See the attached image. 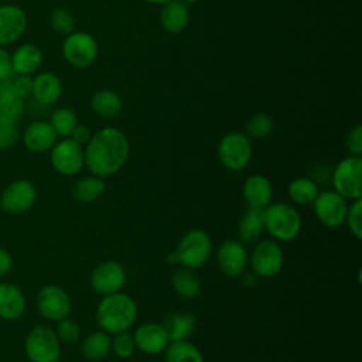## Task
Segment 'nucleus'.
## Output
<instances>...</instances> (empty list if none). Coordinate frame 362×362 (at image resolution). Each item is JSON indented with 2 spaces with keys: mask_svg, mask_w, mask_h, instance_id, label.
Listing matches in <instances>:
<instances>
[{
  "mask_svg": "<svg viewBox=\"0 0 362 362\" xmlns=\"http://www.w3.org/2000/svg\"><path fill=\"white\" fill-rule=\"evenodd\" d=\"M35 304L40 315L54 322L68 317L72 308L69 294L57 284H48L40 288L35 297Z\"/></svg>",
  "mask_w": 362,
  "mask_h": 362,
  "instance_id": "9b49d317",
  "label": "nucleus"
},
{
  "mask_svg": "<svg viewBox=\"0 0 362 362\" xmlns=\"http://www.w3.org/2000/svg\"><path fill=\"white\" fill-rule=\"evenodd\" d=\"M320 192L318 184L310 177H298L290 181L287 195L297 205H311Z\"/></svg>",
  "mask_w": 362,
  "mask_h": 362,
  "instance_id": "2f4dec72",
  "label": "nucleus"
},
{
  "mask_svg": "<svg viewBox=\"0 0 362 362\" xmlns=\"http://www.w3.org/2000/svg\"><path fill=\"white\" fill-rule=\"evenodd\" d=\"M161 325L170 341H182L192 335L197 327V320L188 311H173L164 317Z\"/></svg>",
  "mask_w": 362,
  "mask_h": 362,
  "instance_id": "a878e982",
  "label": "nucleus"
},
{
  "mask_svg": "<svg viewBox=\"0 0 362 362\" xmlns=\"http://www.w3.org/2000/svg\"><path fill=\"white\" fill-rule=\"evenodd\" d=\"M216 263L225 276L240 277L249 263L246 245L238 239H228L222 242L216 250Z\"/></svg>",
  "mask_w": 362,
  "mask_h": 362,
  "instance_id": "2eb2a0df",
  "label": "nucleus"
},
{
  "mask_svg": "<svg viewBox=\"0 0 362 362\" xmlns=\"http://www.w3.org/2000/svg\"><path fill=\"white\" fill-rule=\"evenodd\" d=\"M90 107L98 116L103 119H113L122 112L123 102L115 90L99 89L92 95Z\"/></svg>",
  "mask_w": 362,
  "mask_h": 362,
  "instance_id": "c85d7f7f",
  "label": "nucleus"
},
{
  "mask_svg": "<svg viewBox=\"0 0 362 362\" xmlns=\"http://www.w3.org/2000/svg\"><path fill=\"white\" fill-rule=\"evenodd\" d=\"M160 24L168 34H180L189 23L188 6L181 0H170L161 4Z\"/></svg>",
  "mask_w": 362,
  "mask_h": 362,
  "instance_id": "5701e85b",
  "label": "nucleus"
},
{
  "mask_svg": "<svg viewBox=\"0 0 362 362\" xmlns=\"http://www.w3.org/2000/svg\"><path fill=\"white\" fill-rule=\"evenodd\" d=\"M54 362H59V361H58V359H57V361H54Z\"/></svg>",
  "mask_w": 362,
  "mask_h": 362,
  "instance_id": "09e8293b",
  "label": "nucleus"
},
{
  "mask_svg": "<svg viewBox=\"0 0 362 362\" xmlns=\"http://www.w3.org/2000/svg\"><path fill=\"white\" fill-rule=\"evenodd\" d=\"M240 276H242V284H243L246 288L255 287L256 283H257V279H259L253 272H250V273L243 272Z\"/></svg>",
  "mask_w": 362,
  "mask_h": 362,
  "instance_id": "a18cd8bd",
  "label": "nucleus"
},
{
  "mask_svg": "<svg viewBox=\"0 0 362 362\" xmlns=\"http://www.w3.org/2000/svg\"><path fill=\"white\" fill-rule=\"evenodd\" d=\"M264 230L276 242H290L301 232V216L288 202H272L263 209Z\"/></svg>",
  "mask_w": 362,
  "mask_h": 362,
  "instance_id": "7ed1b4c3",
  "label": "nucleus"
},
{
  "mask_svg": "<svg viewBox=\"0 0 362 362\" xmlns=\"http://www.w3.org/2000/svg\"><path fill=\"white\" fill-rule=\"evenodd\" d=\"M136 349L147 355H157L164 352L170 339L161 324L150 321L139 325L133 334Z\"/></svg>",
  "mask_w": 362,
  "mask_h": 362,
  "instance_id": "f3484780",
  "label": "nucleus"
},
{
  "mask_svg": "<svg viewBox=\"0 0 362 362\" xmlns=\"http://www.w3.org/2000/svg\"><path fill=\"white\" fill-rule=\"evenodd\" d=\"M110 345H112V335L99 329L88 334L81 341L79 351L83 359L89 362H99L107 356V354L110 352Z\"/></svg>",
  "mask_w": 362,
  "mask_h": 362,
  "instance_id": "bb28decb",
  "label": "nucleus"
},
{
  "mask_svg": "<svg viewBox=\"0 0 362 362\" xmlns=\"http://www.w3.org/2000/svg\"><path fill=\"white\" fill-rule=\"evenodd\" d=\"M11 85H13V90L14 93L21 98L25 99L27 96L31 95V89H33V78L31 76H25V75H17L11 79Z\"/></svg>",
  "mask_w": 362,
  "mask_h": 362,
  "instance_id": "ea45409f",
  "label": "nucleus"
},
{
  "mask_svg": "<svg viewBox=\"0 0 362 362\" xmlns=\"http://www.w3.org/2000/svg\"><path fill=\"white\" fill-rule=\"evenodd\" d=\"M106 189L105 178L89 175L78 180L72 187V197L75 201L89 204L99 199Z\"/></svg>",
  "mask_w": 362,
  "mask_h": 362,
  "instance_id": "c756f323",
  "label": "nucleus"
},
{
  "mask_svg": "<svg viewBox=\"0 0 362 362\" xmlns=\"http://www.w3.org/2000/svg\"><path fill=\"white\" fill-rule=\"evenodd\" d=\"M79 120L76 113L69 107H59L52 112L49 124L55 130L58 136L62 137H71L74 129L78 126Z\"/></svg>",
  "mask_w": 362,
  "mask_h": 362,
  "instance_id": "473e14b6",
  "label": "nucleus"
},
{
  "mask_svg": "<svg viewBox=\"0 0 362 362\" xmlns=\"http://www.w3.org/2000/svg\"><path fill=\"white\" fill-rule=\"evenodd\" d=\"M345 147L349 156H361L362 154V126L358 123L349 132L345 137Z\"/></svg>",
  "mask_w": 362,
  "mask_h": 362,
  "instance_id": "58836bf2",
  "label": "nucleus"
},
{
  "mask_svg": "<svg viewBox=\"0 0 362 362\" xmlns=\"http://www.w3.org/2000/svg\"><path fill=\"white\" fill-rule=\"evenodd\" d=\"M127 280L124 267L117 260H103L93 267L89 276L90 288L100 296L122 291Z\"/></svg>",
  "mask_w": 362,
  "mask_h": 362,
  "instance_id": "f8f14e48",
  "label": "nucleus"
},
{
  "mask_svg": "<svg viewBox=\"0 0 362 362\" xmlns=\"http://www.w3.org/2000/svg\"><path fill=\"white\" fill-rule=\"evenodd\" d=\"M164 362H204V355L188 339L170 341L164 349Z\"/></svg>",
  "mask_w": 362,
  "mask_h": 362,
  "instance_id": "7c9ffc66",
  "label": "nucleus"
},
{
  "mask_svg": "<svg viewBox=\"0 0 362 362\" xmlns=\"http://www.w3.org/2000/svg\"><path fill=\"white\" fill-rule=\"evenodd\" d=\"M49 151L51 164L61 175H75L85 167L83 147L71 137L57 141Z\"/></svg>",
  "mask_w": 362,
  "mask_h": 362,
  "instance_id": "ddd939ff",
  "label": "nucleus"
},
{
  "mask_svg": "<svg viewBox=\"0 0 362 362\" xmlns=\"http://www.w3.org/2000/svg\"><path fill=\"white\" fill-rule=\"evenodd\" d=\"M171 286L175 294L185 300H194L201 293V280L192 269L180 266L171 274Z\"/></svg>",
  "mask_w": 362,
  "mask_h": 362,
  "instance_id": "cd10ccee",
  "label": "nucleus"
},
{
  "mask_svg": "<svg viewBox=\"0 0 362 362\" xmlns=\"http://www.w3.org/2000/svg\"><path fill=\"white\" fill-rule=\"evenodd\" d=\"M311 205L314 215L321 225L335 229L345 223L348 202L342 195H339L334 189L320 191Z\"/></svg>",
  "mask_w": 362,
  "mask_h": 362,
  "instance_id": "9d476101",
  "label": "nucleus"
},
{
  "mask_svg": "<svg viewBox=\"0 0 362 362\" xmlns=\"http://www.w3.org/2000/svg\"><path fill=\"white\" fill-rule=\"evenodd\" d=\"M55 334L61 344L72 345V344L78 342L81 338V327L75 320L65 317L57 322Z\"/></svg>",
  "mask_w": 362,
  "mask_h": 362,
  "instance_id": "e433bc0d",
  "label": "nucleus"
},
{
  "mask_svg": "<svg viewBox=\"0 0 362 362\" xmlns=\"http://www.w3.org/2000/svg\"><path fill=\"white\" fill-rule=\"evenodd\" d=\"M144 1H146V3H150V4H157V6L160 4V6H161V4H164V3H167V1H170V0H144Z\"/></svg>",
  "mask_w": 362,
  "mask_h": 362,
  "instance_id": "49530a36",
  "label": "nucleus"
},
{
  "mask_svg": "<svg viewBox=\"0 0 362 362\" xmlns=\"http://www.w3.org/2000/svg\"><path fill=\"white\" fill-rule=\"evenodd\" d=\"M264 219H263V209L247 206L238 221L236 235L238 240L242 243H256L260 240L262 235L264 233Z\"/></svg>",
  "mask_w": 362,
  "mask_h": 362,
  "instance_id": "4be33fe9",
  "label": "nucleus"
},
{
  "mask_svg": "<svg viewBox=\"0 0 362 362\" xmlns=\"http://www.w3.org/2000/svg\"><path fill=\"white\" fill-rule=\"evenodd\" d=\"M49 24H51L52 30L57 31L58 34L68 35L75 28V17L71 13V10H68L65 7H58V8L52 10V13L49 16Z\"/></svg>",
  "mask_w": 362,
  "mask_h": 362,
  "instance_id": "c9c22d12",
  "label": "nucleus"
},
{
  "mask_svg": "<svg viewBox=\"0 0 362 362\" xmlns=\"http://www.w3.org/2000/svg\"><path fill=\"white\" fill-rule=\"evenodd\" d=\"M345 223L348 225V229L351 233L361 240L362 239V198L351 201L348 204V212L345 218Z\"/></svg>",
  "mask_w": 362,
  "mask_h": 362,
  "instance_id": "4c0bfd02",
  "label": "nucleus"
},
{
  "mask_svg": "<svg viewBox=\"0 0 362 362\" xmlns=\"http://www.w3.org/2000/svg\"><path fill=\"white\" fill-rule=\"evenodd\" d=\"M24 107V99L14 93L11 79L0 82V126H17Z\"/></svg>",
  "mask_w": 362,
  "mask_h": 362,
  "instance_id": "aec40b11",
  "label": "nucleus"
},
{
  "mask_svg": "<svg viewBox=\"0 0 362 362\" xmlns=\"http://www.w3.org/2000/svg\"><path fill=\"white\" fill-rule=\"evenodd\" d=\"M31 95L41 105H54L62 95V82L54 72H40L33 78Z\"/></svg>",
  "mask_w": 362,
  "mask_h": 362,
  "instance_id": "412c9836",
  "label": "nucleus"
},
{
  "mask_svg": "<svg viewBox=\"0 0 362 362\" xmlns=\"http://www.w3.org/2000/svg\"><path fill=\"white\" fill-rule=\"evenodd\" d=\"M37 199V191L28 180H17L8 184L0 195V208L7 214H23L28 211Z\"/></svg>",
  "mask_w": 362,
  "mask_h": 362,
  "instance_id": "4468645a",
  "label": "nucleus"
},
{
  "mask_svg": "<svg viewBox=\"0 0 362 362\" xmlns=\"http://www.w3.org/2000/svg\"><path fill=\"white\" fill-rule=\"evenodd\" d=\"M181 1L188 6V4H194V3H197V1H199V0H181Z\"/></svg>",
  "mask_w": 362,
  "mask_h": 362,
  "instance_id": "de8ad7c7",
  "label": "nucleus"
},
{
  "mask_svg": "<svg viewBox=\"0 0 362 362\" xmlns=\"http://www.w3.org/2000/svg\"><path fill=\"white\" fill-rule=\"evenodd\" d=\"M332 189L346 201L362 198V158L361 156H346L332 170Z\"/></svg>",
  "mask_w": 362,
  "mask_h": 362,
  "instance_id": "423d86ee",
  "label": "nucleus"
},
{
  "mask_svg": "<svg viewBox=\"0 0 362 362\" xmlns=\"http://www.w3.org/2000/svg\"><path fill=\"white\" fill-rule=\"evenodd\" d=\"M24 351L30 362H54L61 355V342L51 327L40 324L27 334Z\"/></svg>",
  "mask_w": 362,
  "mask_h": 362,
  "instance_id": "0eeeda50",
  "label": "nucleus"
},
{
  "mask_svg": "<svg viewBox=\"0 0 362 362\" xmlns=\"http://www.w3.org/2000/svg\"><path fill=\"white\" fill-rule=\"evenodd\" d=\"M42 51L34 44H23L11 54V64L16 75L31 76L42 65Z\"/></svg>",
  "mask_w": 362,
  "mask_h": 362,
  "instance_id": "b1692460",
  "label": "nucleus"
},
{
  "mask_svg": "<svg viewBox=\"0 0 362 362\" xmlns=\"http://www.w3.org/2000/svg\"><path fill=\"white\" fill-rule=\"evenodd\" d=\"M25 311V297L13 283H0V318L17 320Z\"/></svg>",
  "mask_w": 362,
  "mask_h": 362,
  "instance_id": "393cba45",
  "label": "nucleus"
},
{
  "mask_svg": "<svg viewBox=\"0 0 362 362\" xmlns=\"http://www.w3.org/2000/svg\"><path fill=\"white\" fill-rule=\"evenodd\" d=\"M28 18L25 11L17 4L0 6V47L17 42L25 33Z\"/></svg>",
  "mask_w": 362,
  "mask_h": 362,
  "instance_id": "dca6fc26",
  "label": "nucleus"
},
{
  "mask_svg": "<svg viewBox=\"0 0 362 362\" xmlns=\"http://www.w3.org/2000/svg\"><path fill=\"white\" fill-rule=\"evenodd\" d=\"M95 318L98 327L110 335L129 331L137 320V304L132 296L123 291L102 296Z\"/></svg>",
  "mask_w": 362,
  "mask_h": 362,
  "instance_id": "f03ea898",
  "label": "nucleus"
},
{
  "mask_svg": "<svg viewBox=\"0 0 362 362\" xmlns=\"http://www.w3.org/2000/svg\"><path fill=\"white\" fill-rule=\"evenodd\" d=\"M13 267V257L10 253L0 247V276H6Z\"/></svg>",
  "mask_w": 362,
  "mask_h": 362,
  "instance_id": "c03bdc74",
  "label": "nucleus"
},
{
  "mask_svg": "<svg viewBox=\"0 0 362 362\" xmlns=\"http://www.w3.org/2000/svg\"><path fill=\"white\" fill-rule=\"evenodd\" d=\"M110 351H113V354L119 359H130L136 352V344H134L133 334H129L127 331L113 334Z\"/></svg>",
  "mask_w": 362,
  "mask_h": 362,
  "instance_id": "f704fd0d",
  "label": "nucleus"
},
{
  "mask_svg": "<svg viewBox=\"0 0 362 362\" xmlns=\"http://www.w3.org/2000/svg\"><path fill=\"white\" fill-rule=\"evenodd\" d=\"M274 129V120L264 112L255 113L246 123V136L249 139H266Z\"/></svg>",
  "mask_w": 362,
  "mask_h": 362,
  "instance_id": "72a5a7b5",
  "label": "nucleus"
},
{
  "mask_svg": "<svg viewBox=\"0 0 362 362\" xmlns=\"http://www.w3.org/2000/svg\"><path fill=\"white\" fill-rule=\"evenodd\" d=\"M58 134L45 120H35L30 123L23 132V143L33 153H45L58 141Z\"/></svg>",
  "mask_w": 362,
  "mask_h": 362,
  "instance_id": "a211bd4d",
  "label": "nucleus"
},
{
  "mask_svg": "<svg viewBox=\"0 0 362 362\" xmlns=\"http://www.w3.org/2000/svg\"><path fill=\"white\" fill-rule=\"evenodd\" d=\"M62 57L75 68L90 66L98 57V44L86 31H72L65 35L62 44Z\"/></svg>",
  "mask_w": 362,
  "mask_h": 362,
  "instance_id": "1a4fd4ad",
  "label": "nucleus"
},
{
  "mask_svg": "<svg viewBox=\"0 0 362 362\" xmlns=\"http://www.w3.org/2000/svg\"><path fill=\"white\" fill-rule=\"evenodd\" d=\"M242 195L247 206L264 209L273 199V184L262 174L249 175L242 187Z\"/></svg>",
  "mask_w": 362,
  "mask_h": 362,
  "instance_id": "6ab92c4d",
  "label": "nucleus"
},
{
  "mask_svg": "<svg viewBox=\"0 0 362 362\" xmlns=\"http://www.w3.org/2000/svg\"><path fill=\"white\" fill-rule=\"evenodd\" d=\"M90 136H92L90 129H89L86 124L78 123V126L74 129V132H72V134H71V139L75 140L76 143H79L81 146H83V144H86V143L89 141Z\"/></svg>",
  "mask_w": 362,
  "mask_h": 362,
  "instance_id": "37998d69",
  "label": "nucleus"
},
{
  "mask_svg": "<svg viewBox=\"0 0 362 362\" xmlns=\"http://www.w3.org/2000/svg\"><path fill=\"white\" fill-rule=\"evenodd\" d=\"M249 263L252 272L262 279H270L277 276L284 264L283 249L274 239L257 240L250 256Z\"/></svg>",
  "mask_w": 362,
  "mask_h": 362,
  "instance_id": "6e6552de",
  "label": "nucleus"
},
{
  "mask_svg": "<svg viewBox=\"0 0 362 362\" xmlns=\"http://www.w3.org/2000/svg\"><path fill=\"white\" fill-rule=\"evenodd\" d=\"M17 126H0V150L10 148L18 141Z\"/></svg>",
  "mask_w": 362,
  "mask_h": 362,
  "instance_id": "79ce46f5",
  "label": "nucleus"
},
{
  "mask_svg": "<svg viewBox=\"0 0 362 362\" xmlns=\"http://www.w3.org/2000/svg\"><path fill=\"white\" fill-rule=\"evenodd\" d=\"M218 158L229 171L245 170L253 154L252 140L242 132H229L218 143Z\"/></svg>",
  "mask_w": 362,
  "mask_h": 362,
  "instance_id": "39448f33",
  "label": "nucleus"
},
{
  "mask_svg": "<svg viewBox=\"0 0 362 362\" xmlns=\"http://www.w3.org/2000/svg\"><path fill=\"white\" fill-rule=\"evenodd\" d=\"M14 76L16 74L11 64V54L4 47H0V82L10 81Z\"/></svg>",
  "mask_w": 362,
  "mask_h": 362,
  "instance_id": "a19ab883",
  "label": "nucleus"
},
{
  "mask_svg": "<svg viewBox=\"0 0 362 362\" xmlns=\"http://www.w3.org/2000/svg\"><path fill=\"white\" fill-rule=\"evenodd\" d=\"M173 252L178 266L192 270L199 269L212 255L211 236L202 229H191L182 235Z\"/></svg>",
  "mask_w": 362,
  "mask_h": 362,
  "instance_id": "20e7f679",
  "label": "nucleus"
},
{
  "mask_svg": "<svg viewBox=\"0 0 362 362\" xmlns=\"http://www.w3.org/2000/svg\"><path fill=\"white\" fill-rule=\"evenodd\" d=\"M130 153L127 136L116 127H103L85 144V167L92 175L106 178L119 173Z\"/></svg>",
  "mask_w": 362,
  "mask_h": 362,
  "instance_id": "f257e3e1",
  "label": "nucleus"
}]
</instances>
